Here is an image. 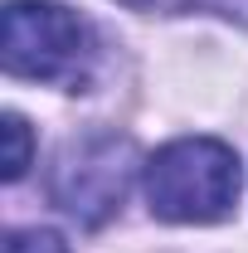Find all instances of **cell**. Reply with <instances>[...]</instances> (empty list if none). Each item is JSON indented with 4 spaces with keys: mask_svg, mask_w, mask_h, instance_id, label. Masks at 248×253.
Listing matches in <instances>:
<instances>
[{
    "mask_svg": "<svg viewBox=\"0 0 248 253\" xmlns=\"http://www.w3.org/2000/svg\"><path fill=\"white\" fill-rule=\"evenodd\" d=\"M5 180H20L30 170V156H34V141H30V122L20 112H5Z\"/></svg>",
    "mask_w": 248,
    "mask_h": 253,
    "instance_id": "277c9868",
    "label": "cell"
},
{
    "mask_svg": "<svg viewBox=\"0 0 248 253\" xmlns=\"http://www.w3.org/2000/svg\"><path fill=\"white\" fill-rule=\"evenodd\" d=\"M0 253H68V244L54 229H10Z\"/></svg>",
    "mask_w": 248,
    "mask_h": 253,
    "instance_id": "5b68a950",
    "label": "cell"
},
{
    "mask_svg": "<svg viewBox=\"0 0 248 253\" xmlns=\"http://www.w3.org/2000/svg\"><path fill=\"white\" fill-rule=\"evenodd\" d=\"M5 73L78 88L93 63V30L59 0H10L0 20Z\"/></svg>",
    "mask_w": 248,
    "mask_h": 253,
    "instance_id": "7a4b0ae2",
    "label": "cell"
},
{
    "mask_svg": "<svg viewBox=\"0 0 248 253\" xmlns=\"http://www.w3.org/2000/svg\"><path fill=\"white\" fill-rule=\"evenodd\" d=\"M146 205L165 224H214L234 214L244 170L239 156L214 136H180L146 166Z\"/></svg>",
    "mask_w": 248,
    "mask_h": 253,
    "instance_id": "6da1fadb",
    "label": "cell"
},
{
    "mask_svg": "<svg viewBox=\"0 0 248 253\" xmlns=\"http://www.w3.org/2000/svg\"><path fill=\"white\" fill-rule=\"evenodd\" d=\"M136 175V146L117 131H88L83 141L63 146L54 166V200L83 224H102L117 214Z\"/></svg>",
    "mask_w": 248,
    "mask_h": 253,
    "instance_id": "3957f363",
    "label": "cell"
},
{
    "mask_svg": "<svg viewBox=\"0 0 248 253\" xmlns=\"http://www.w3.org/2000/svg\"><path fill=\"white\" fill-rule=\"evenodd\" d=\"M122 5H136V10H185L190 0H122Z\"/></svg>",
    "mask_w": 248,
    "mask_h": 253,
    "instance_id": "8992f818",
    "label": "cell"
}]
</instances>
